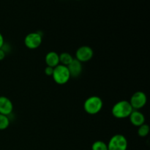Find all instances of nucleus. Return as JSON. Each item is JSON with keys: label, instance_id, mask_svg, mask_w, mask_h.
I'll return each instance as SVG.
<instances>
[{"label": "nucleus", "instance_id": "dca6fc26", "mask_svg": "<svg viewBox=\"0 0 150 150\" xmlns=\"http://www.w3.org/2000/svg\"><path fill=\"white\" fill-rule=\"evenodd\" d=\"M45 74L48 76H52L53 72H54V68L51 67H49V66H46V67L45 68V70H44Z\"/></svg>", "mask_w": 150, "mask_h": 150}, {"label": "nucleus", "instance_id": "1a4fd4ad", "mask_svg": "<svg viewBox=\"0 0 150 150\" xmlns=\"http://www.w3.org/2000/svg\"><path fill=\"white\" fill-rule=\"evenodd\" d=\"M67 67L68 68V70L70 72V74L71 77L76 78L81 74L82 69H83L82 64L81 62L78 61L76 59H73L71 63L69 65H67Z\"/></svg>", "mask_w": 150, "mask_h": 150}, {"label": "nucleus", "instance_id": "39448f33", "mask_svg": "<svg viewBox=\"0 0 150 150\" xmlns=\"http://www.w3.org/2000/svg\"><path fill=\"white\" fill-rule=\"evenodd\" d=\"M146 101L147 98L146 94L142 91H138L132 95L129 102L133 110H139L146 105Z\"/></svg>", "mask_w": 150, "mask_h": 150}, {"label": "nucleus", "instance_id": "6e6552de", "mask_svg": "<svg viewBox=\"0 0 150 150\" xmlns=\"http://www.w3.org/2000/svg\"><path fill=\"white\" fill-rule=\"evenodd\" d=\"M13 110V105L12 101L8 98L0 96V114L8 116Z\"/></svg>", "mask_w": 150, "mask_h": 150}, {"label": "nucleus", "instance_id": "4468645a", "mask_svg": "<svg viewBox=\"0 0 150 150\" xmlns=\"http://www.w3.org/2000/svg\"><path fill=\"white\" fill-rule=\"evenodd\" d=\"M92 150H108V145L102 141H96L92 144Z\"/></svg>", "mask_w": 150, "mask_h": 150}, {"label": "nucleus", "instance_id": "f3484780", "mask_svg": "<svg viewBox=\"0 0 150 150\" xmlns=\"http://www.w3.org/2000/svg\"><path fill=\"white\" fill-rule=\"evenodd\" d=\"M5 57V52L2 48H0V61L3 60Z\"/></svg>", "mask_w": 150, "mask_h": 150}, {"label": "nucleus", "instance_id": "f257e3e1", "mask_svg": "<svg viewBox=\"0 0 150 150\" xmlns=\"http://www.w3.org/2000/svg\"><path fill=\"white\" fill-rule=\"evenodd\" d=\"M133 111L130 102L127 100H121L115 103L111 109L112 115L117 119H125L129 117Z\"/></svg>", "mask_w": 150, "mask_h": 150}, {"label": "nucleus", "instance_id": "f03ea898", "mask_svg": "<svg viewBox=\"0 0 150 150\" xmlns=\"http://www.w3.org/2000/svg\"><path fill=\"white\" fill-rule=\"evenodd\" d=\"M103 105L102 99L98 96H91L85 100L83 108L87 114L94 115L101 111Z\"/></svg>", "mask_w": 150, "mask_h": 150}, {"label": "nucleus", "instance_id": "9d476101", "mask_svg": "<svg viewBox=\"0 0 150 150\" xmlns=\"http://www.w3.org/2000/svg\"><path fill=\"white\" fill-rule=\"evenodd\" d=\"M129 118L131 124L136 127H139L145 123L144 115L138 110H133L129 116Z\"/></svg>", "mask_w": 150, "mask_h": 150}, {"label": "nucleus", "instance_id": "2eb2a0df", "mask_svg": "<svg viewBox=\"0 0 150 150\" xmlns=\"http://www.w3.org/2000/svg\"><path fill=\"white\" fill-rule=\"evenodd\" d=\"M149 133V126L146 124H143L139 126L138 129V134L141 137H146Z\"/></svg>", "mask_w": 150, "mask_h": 150}, {"label": "nucleus", "instance_id": "0eeeda50", "mask_svg": "<svg viewBox=\"0 0 150 150\" xmlns=\"http://www.w3.org/2000/svg\"><path fill=\"white\" fill-rule=\"evenodd\" d=\"M94 52L91 47L88 45H83L79 47L76 52V59L80 62H86L92 59Z\"/></svg>", "mask_w": 150, "mask_h": 150}, {"label": "nucleus", "instance_id": "423d86ee", "mask_svg": "<svg viewBox=\"0 0 150 150\" xmlns=\"http://www.w3.org/2000/svg\"><path fill=\"white\" fill-rule=\"evenodd\" d=\"M42 35L39 32H32L25 37L24 44L29 49H36L42 43Z\"/></svg>", "mask_w": 150, "mask_h": 150}, {"label": "nucleus", "instance_id": "ddd939ff", "mask_svg": "<svg viewBox=\"0 0 150 150\" xmlns=\"http://www.w3.org/2000/svg\"><path fill=\"white\" fill-rule=\"evenodd\" d=\"M10 125V120L8 117L0 114V130L7 129Z\"/></svg>", "mask_w": 150, "mask_h": 150}, {"label": "nucleus", "instance_id": "7ed1b4c3", "mask_svg": "<svg viewBox=\"0 0 150 150\" xmlns=\"http://www.w3.org/2000/svg\"><path fill=\"white\" fill-rule=\"evenodd\" d=\"M52 77L57 84L63 85L68 82L71 76L67 66L59 64L54 68Z\"/></svg>", "mask_w": 150, "mask_h": 150}, {"label": "nucleus", "instance_id": "6ab92c4d", "mask_svg": "<svg viewBox=\"0 0 150 150\" xmlns=\"http://www.w3.org/2000/svg\"><path fill=\"white\" fill-rule=\"evenodd\" d=\"M76 1H80V0H76Z\"/></svg>", "mask_w": 150, "mask_h": 150}, {"label": "nucleus", "instance_id": "f8f14e48", "mask_svg": "<svg viewBox=\"0 0 150 150\" xmlns=\"http://www.w3.org/2000/svg\"><path fill=\"white\" fill-rule=\"evenodd\" d=\"M73 59L74 58L72 57L71 54L67 52H64L62 54H59V64L64 66H67L71 63Z\"/></svg>", "mask_w": 150, "mask_h": 150}, {"label": "nucleus", "instance_id": "a211bd4d", "mask_svg": "<svg viewBox=\"0 0 150 150\" xmlns=\"http://www.w3.org/2000/svg\"><path fill=\"white\" fill-rule=\"evenodd\" d=\"M4 37H3V35L0 33V48H2V47L4 46Z\"/></svg>", "mask_w": 150, "mask_h": 150}, {"label": "nucleus", "instance_id": "9b49d317", "mask_svg": "<svg viewBox=\"0 0 150 150\" xmlns=\"http://www.w3.org/2000/svg\"><path fill=\"white\" fill-rule=\"evenodd\" d=\"M45 61L47 66L54 68L59 64V54L55 51H50L45 55Z\"/></svg>", "mask_w": 150, "mask_h": 150}, {"label": "nucleus", "instance_id": "20e7f679", "mask_svg": "<svg viewBox=\"0 0 150 150\" xmlns=\"http://www.w3.org/2000/svg\"><path fill=\"white\" fill-rule=\"evenodd\" d=\"M108 150H127V140L122 134H116L108 142Z\"/></svg>", "mask_w": 150, "mask_h": 150}]
</instances>
